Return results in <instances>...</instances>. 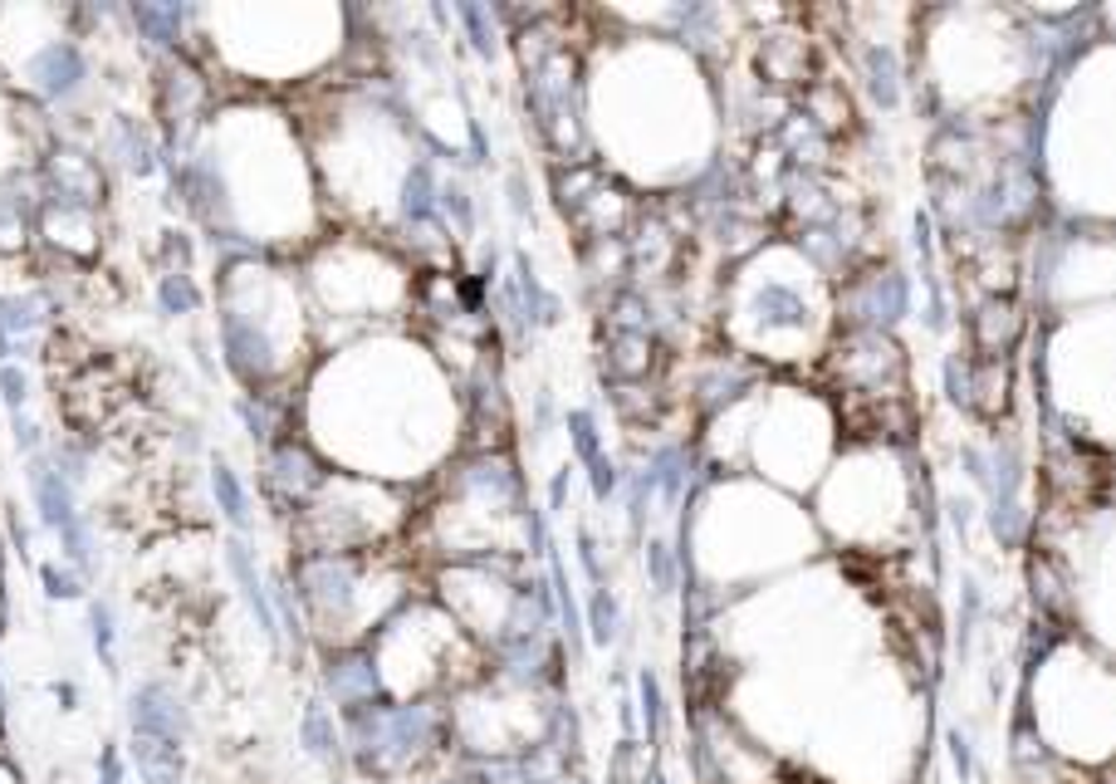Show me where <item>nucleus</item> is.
Wrapping results in <instances>:
<instances>
[{"mask_svg":"<svg viewBox=\"0 0 1116 784\" xmlns=\"http://www.w3.org/2000/svg\"><path fill=\"white\" fill-rule=\"evenodd\" d=\"M25 226H30L25 202H20V196L0 192V251H20V245H25Z\"/></svg>","mask_w":1116,"mask_h":784,"instance_id":"7ed1b4c3","label":"nucleus"},{"mask_svg":"<svg viewBox=\"0 0 1116 784\" xmlns=\"http://www.w3.org/2000/svg\"><path fill=\"white\" fill-rule=\"evenodd\" d=\"M760 310H764V324H803V300L789 285H764Z\"/></svg>","mask_w":1116,"mask_h":784,"instance_id":"f03ea898","label":"nucleus"},{"mask_svg":"<svg viewBox=\"0 0 1116 784\" xmlns=\"http://www.w3.org/2000/svg\"><path fill=\"white\" fill-rule=\"evenodd\" d=\"M30 74H35V89L45 98H65L84 84V55L69 40H49L40 55L30 59Z\"/></svg>","mask_w":1116,"mask_h":784,"instance_id":"f257e3e1","label":"nucleus"},{"mask_svg":"<svg viewBox=\"0 0 1116 784\" xmlns=\"http://www.w3.org/2000/svg\"><path fill=\"white\" fill-rule=\"evenodd\" d=\"M431 192H437V187H431V167L417 163L412 177H407V212H412L417 220L431 216V206H437V196H431Z\"/></svg>","mask_w":1116,"mask_h":784,"instance_id":"39448f33","label":"nucleus"},{"mask_svg":"<svg viewBox=\"0 0 1116 784\" xmlns=\"http://www.w3.org/2000/svg\"><path fill=\"white\" fill-rule=\"evenodd\" d=\"M568 437H574L578 457L588 461V465L603 457V451H598V437H593V416H588V412H568Z\"/></svg>","mask_w":1116,"mask_h":784,"instance_id":"0eeeda50","label":"nucleus"},{"mask_svg":"<svg viewBox=\"0 0 1116 784\" xmlns=\"http://www.w3.org/2000/svg\"><path fill=\"white\" fill-rule=\"evenodd\" d=\"M211 486H216V500H221V510H226V520L245 525V490H241V481H235V471H231L226 461H216Z\"/></svg>","mask_w":1116,"mask_h":784,"instance_id":"20e7f679","label":"nucleus"},{"mask_svg":"<svg viewBox=\"0 0 1116 784\" xmlns=\"http://www.w3.org/2000/svg\"><path fill=\"white\" fill-rule=\"evenodd\" d=\"M163 310L167 314H186V310H196V285L182 275H163Z\"/></svg>","mask_w":1116,"mask_h":784,"instance_id":"423d86ee","label":"nucleus"},{"mask_svg":"<svg viewBox=\"0 0 1116 784\" xmlns=\"http://www.w3.org/2000/svg\"><path fill=\"white\" fill-rule=\"evenodd\" d=\"M0 398H6V408L20 416V408H25V398H30V392H25V373H20L16 363H0Z\"/></svg>","mask_w":1116,"mask_h":784,"instance_id":"6e6552de","label":"nucleus"}]
</instances>
